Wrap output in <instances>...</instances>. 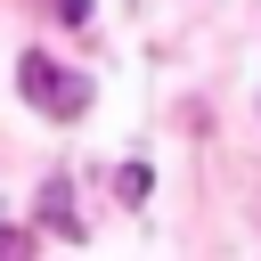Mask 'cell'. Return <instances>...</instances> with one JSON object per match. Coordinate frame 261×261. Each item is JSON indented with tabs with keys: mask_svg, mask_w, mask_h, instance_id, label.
<instances>
[{
	"mask_svg": "<svg viewBox=\"0 0 261 261\" xmlns=\"http://www.w3.org/2000/svg\"><path fill=\"white\" fill-rule=\"evenodd\" d=\"M16 90H24L41 114H57V122L90 106V82H82V73H65L57 57H41V49H24V57H16Z\"/></svg>",
	"mask_w": 261,
	"mask_h": 261,
	"instance_id": "obj_1",
	"label": "cell"
},
{
	"mask_svg": "<svg viewBox=\"0 0 261 261\" xmlns=\"http://www.w3.org/2000/svg\"><path fill=\"white\" fill-rule=\"evenodd\" d=\"M41 220H49V228H65V237H82V228H73V212H65V179H49V196H41Z\"/></svg>",
	"mask_w": 261,
	"mask_h": 261,
	"instance_id": "obj_2",
	"label": "cell"
},
{
	"mask_svg": "<svg viewBox=\"0 0 261 261\" xmlns=\"http://www.w3.org/2000/svg\"><path fill=\"white\" fill-rule=\"evenodd\" d=\"M147 188H155V179H147V163H122V171H114V196H122V204H139Z\"/></svg>",
	"mask_w": 261,
	"mask_h": 261,
	"instance_id": "obj_3",
	"label": "cell"
},
{
	"mask_svg": "<svg viewBox=\"0 0 261 261\" xmlns=\"http://www.w3.org/2000/svg\"><path fill=\"white\" fill-rule=\"evenodd\" d=\"M0 253H33V237L24 228H0Z\"/></svg>",
	"mask_w": 261,
	"mask_h": 261,
	"instance_id": "obj_4",
	"label": "cell"
},
{
	"mask_svg": "<svg viewBox=\"0 0 261 261\" xmlns=\"http://www.w3.org/2000/svg\"><path fill=\"white\" fill-rule=\"evenodd\" d=\"M57 16H65V24H82V16H90V0H57Z\"/></svg>",
	"mask_w": 261,
	"mask_h": 261,
	"instance_id": "obj_5",
	"label": "cell"
}]
</instances>
